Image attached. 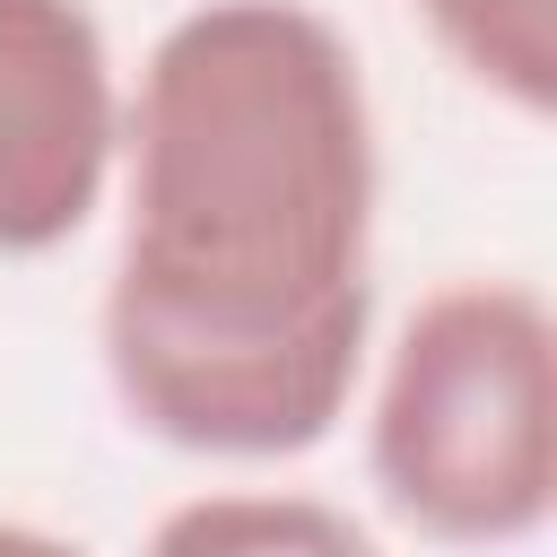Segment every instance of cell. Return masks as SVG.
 <instances>
[{
  "label": "cell",
  "mask_w": 557,
  "mask_h": 557,
  "mask_svg": "<svg viewBox=\"0 0 557 557\" xmlns=\"http://www.w3.org/2000/svg\"><path fill=\"white\" fill-rule=\"evenodd\" d=\"M0 557H87V548H70V540H52L35 522H0Z\"/></svg>",
  "instance_id": "8992f818"
},
{
  "label": "cell",
  "mask_w": 557,
  "mask_h": 557,
  "mask_svg": "<svg viewBox=\"0 0 557 557\" xmlns=\"http://www.w3.org/2000/svg\"><path fill=\"white\" fill-rule=\"evenodd\" d=\"M122 104L87 0H0V252L70 244L113 174Z\"/></svg>",
  "instance_id": "3957f363"
},
{
  "label": "cell",
  "mask_w": 557,
  "mask_h": 557,
  "mask_svg": "<svg viewBox=\"0 0 557 557\" xmlns=\"http://www.w3.org/2000/svg\"><path fill=\"white\" fill-rule=\"evenodd\" d=\"M148 557H374L366 522H348L322 496H270V487H226L191 496L148 531Z\"/></svg>",
  "instance_id": "277c9868"
},
{
  "label": "cell",
  "mask_w": 557,
  "mask_h": 557,
  "mask_svg": "<svg viewBox=\"0 0 557 557\" xmlns=\"http://www.w3.org/2000/svg\"><path fill=\"white\" fill-rule=\"evenodd\" d=\"M435 44L513 113L557 104V0H418Z\"/></svg>",
  "instance_id": "5b68a950"
},
{
  "label": "cell",
  "mask_w": 557,
  "mask_h": 557,
  "mask_svg": "<svg viewBox=\"0 0 557 557\" xmlns=\"http://www.w3.org/2000/svg\"><path fill=\"white\" fill-rule=\"evenodd\" d=\"M548 305L522 278L435 287L374 392V487L444 548L531 540L557 505Z\"/></svg>",
  "instance_id": "7a4b0ae2"
},
{
  "label": "cell",
  "mask_w": 557,
  "mask_h": 557,
  "mask_svg": "<svg viewBox=\"0 0 557 557\" xmlns=\"http://www.w3.org/2000/svg\"><path fill=\"white\" fill-rule=\"evenodd\" d=\"M366 244L374 113L348 35L305 0L174 17L139 70L104 287L122 409L183 453H313L366 366Z\"/></svg>",
  "instance_id": "6da1fadb"
}]
</instances>
